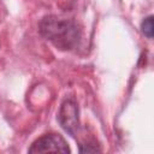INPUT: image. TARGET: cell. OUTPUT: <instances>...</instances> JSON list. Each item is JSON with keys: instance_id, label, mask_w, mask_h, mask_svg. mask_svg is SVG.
<instances>
[{"instance_id": "1", "label": "cell", "mask_w": 154, "mask_h": 154, "mask_svg": "<svg viewBox=\"0 0 154 154\" xmlns=\"http://www.w3.org/2000/svg\"><path fill=\"white\" fill-rule=\"evenodd\" d=\"M40 34L61 51L75 49L81 41V30L71 19L46 16L38 24Z\"/></svg>"}, {"instance_id": "2", "label": "cell", "mask_w": 154, "mask_h": 154, "mask_svg": "<svg viewBox=\"0 0 154 154\" xmlns=\"http://www.w3.org/2000/svg\"><path fill=\"white\" fill-rule=\"evenodd\" d=\"M58 122L61 128L69 132L72 137H76L79 130V117L78 107L73 99H66L58 112Z\"/></svg>"}, {"instance_id": "3", "label": "cell", "mask_w": 154, "mask_h": 154, "mask_svg": "<svg viewBox=\"0 0 154 154\" xmlns=\"http://www.w3.org/2000/svg\"><path fill=\"white\" fill-rule=\"evenodd\" d=\"M29 153H70V148L65 138L59 134H46L38 137L29 148Z\"/></svg>"}, {"instance_id": "4", "label": "cell", "mask_w": 154, "mask_h": 154, "mask_svg": "<svg viewBox=\"0 0 154 154\" xmlns=\"http://www.w3.org/2000/svg\"><path fill=\"white\" fill-rule=\"evenodd\" d=\"M141 30L148 38L153 37V16H148L142 20Z\"/></svg>"}]
</instances>
